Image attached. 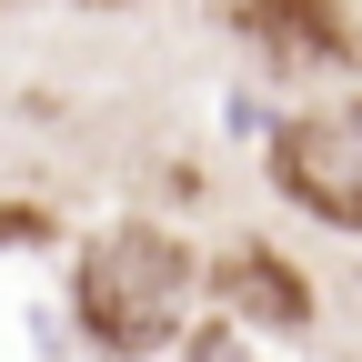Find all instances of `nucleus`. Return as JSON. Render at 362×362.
Returning <instances> with one entry per match:
<instances>
[{
  "instance_id": "1",
  "label": "nucleus",
  "mask_w": 362,
  "mask_h": 362,
  "mask_svg": "<svg viewBox=\"0 0 362 362\" xmlns=\"http://www.w3.org/2000/svg\"><path fill=\"white\" fill-rule=\"evenodd\" d=\"M192 252H181L161 221H121L81 252V322L111 362H141L181 332V312H192Z\"/></svg>"
},
{
  "instance_id": "2",
  "label": "nucleus",
  "mask_w": 362,
  "mask_h": 362,
  "mask_svg": "<svg viewBox=\"0 0 362 362\" xmlns=\"http://www.w3.org/2000/svg\"><path fill=\"white\" fill-rule=\"evenodd\" d=\"M272 181L332 232H362V101H322L292 111L282 141H272Z\"/></svg>"
},
{
  "instance_id": "3",
  "label": "nucleus",
  "mask_w": 362,
  "mask_h": 362,
  "mask_svg": "<svg viewBox=\"0 0 362 362\" xmlns=\"http://www.w3.org/2000/svg\"><path fill=\"white\" fill-rule=\"evenodd\" d=\"M232 30L262 40L272 61H342V51H352V30H342L332 0H242Z\"/></svg>"
},
{
  "instance_id": "4",
  "label": "nucleus",
  "mask_w": 362,
  "mask_h": 362,
  "mask_svg": "<svg viewBox=\"0 0 362 362\" xmlns=\"http://www.w3.org/2000/svg\"><path fill=\"white\" fill-rule=\"evenodd\" d=\"M211 282H221V302H232V312H262V322H302V282H292V262L282 252H262V242H242V252H221V272H211Z\"/></svg>"
},
{
  "instance_id": "5",
  "label": "nucleus",
  "mask_w": 362,
  "mask_h": 362,
  "mask_svg": "<svg viewBox=\"0 0 362 362\" xmlns=\"http://www.w3.org/2000/svg\"><path fill=\"white\" fill-rule=\"evenodd\" d=\"M192 362H252V352H242V342H221V332H211V342H202Z\"/></svg>"
}]
</instances>
